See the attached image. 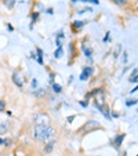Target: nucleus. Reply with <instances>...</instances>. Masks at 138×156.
Returning a JSON list of instances; mask_svg holds the SVG:
<instances>
[{
    "instance_id": "nucleus-11",
    "label": "nucleus",
    "mask_w": 138,
    "mask_h": 156,
    "mask_svg": "<svg viewBox=\"0 0 138 156\" xmlns=\"http://www.w3.org/2000/svg\"><path fill=\"white\" fill-rule=\"evenodd\" d=\"M75 27H76V28H82L83 27V22H82V21H76V22H75Z\"/></svg>"
},
{
    "instance_id": "nucleus-10",
    "label": "nucleus",
    "mask_w": 138,
    "mask_h": 156,
    "mask_svg": "<svg viewBox=\"0 0 138 156\" xmlns=\"http://www.w3.org/2000/svg\"><path fill=\"white\" fill-rule=\"evenodd\" d=\"M4 108H6V104H4V101L0 100V112H2V111H4Z\"/></svg>"
},
{
    "instance_id": "nucleus-12",
    "label": "nucleus",
    "mask_w": 138,
    "mask_h": 156,
    "mask_svg": "<svg viewBox=\"0 0 138 156\" xmlns=\"http://www.w3.org/2000/svg\"><path fill=\"white\" fill-rule=\"evenodd\" d=\"M135 104H137V101H135V100H133V101H129V102H127V105H129V106H131V105H135Z\"/></svg>"
},
{
    "instance_id": "nucleus-5",
    "label": "nucleus",
    "mask_w": 138,
    "mask_h": 156,
    "mask_svg": "<svg viewBox=\"0 0 138 156\" xmlns=\"http://www.w3.org/2000/svg\"><path fill=\"white\" fill-rule=\"evenodd\" d=\"M54 145H55V141H50L47 144V147L44 148V152H47V153H50L51 151H53V148H54Z\"/></svg>"
},
{
    "instance_id": "nucleus-9",
    "label": "nucleus",
    "mask_w": 138,
    "mask_h": 156,
    "mask_svg": "<svg viewBox=\"0 0 138 156\" xmlns=\"http://www.w3.org/2000/svg\"><path fill=\"white\" fill-rule=\"evenodd\" d=\"M54 55H55V58H59V57L62 55V48H61V47H58V50L55 51V54H54Z\"/></svg>"
},
{
    "instance_id": "nucleus-17",
    "label": "nucleus",
    "mask_w": 138,
    "mask_h": 156,
    "mask_svg": "<svg viewBox=\"0 0 138 156\" xmlns=\"http://www.w3.org/2000/svg\"><path fill=\"white\" fill-rule=\"evenodd\" d=\"M72 2H77V0H72Z\"/></svg>"
},
{
    "instance_id": "nucleus-8",
    "label": "nucleus",
    "mask_w": 138,
    "mask_h": 156,
    "mask_svg": "<svg viewBox=\"0 0 138 156\" xmlns=\"http://www.w3.org/2000/svg\"><path fill=\"white\" fill-rule=\"evenodd\" d=\"M116 4H119V6H126L127 4V0H113Z\"/></svg>"
},
{
    "instance_id": "nucleus-1",
    "label": "nucleus",
    "mask_w": 138,
    "mask_h": 156,
    "mask_svg": "<svg viewBox=\"0 0 138 156\" xmlns=\"http://www.w3.org/2000/svg\"><path fill=\"white\" fill-rule=\"evenodd\" d=\"M54 136H55V129L51 127L50 124L48 126H36L33 129V138L40 142H44V144L51 141Z\"/></svg>"
},
{
    "instance_id": "nucleus-7",
    "label": "nucleus",
    "mask_w": 138,
    "mask_h": 156,
    "mask_svg": "<svg viewBox=\"0 0 138 156\" xmlns=\"http://www.w3.org/2000/svg\"><path fill=\"white\" fill-rule=\"evenodd\" d=\"M53 90H54V93H61V86L54 83V84H53Z\"/></svg>"
},
{
    "instance_id": "nucleus-15",
    "label": "nucleus",
    "mask_w": 138,
    "mask_h": 156,
    "mask_svg": "<svg viewBox=\"0 0 138 156\" xmlns=\"http://www.w3.org/2000/svg\"><path fill=\"white\" fill-rule=\"evenodd\" d=\"M86 55H87V57H90V54H91V50H87V48H86Z\"/></svg>"
},
{
    "instance_id": "nucleus-4",
    "label": "nucleus",
    "mask_w": 138,
    "mask_h": 156,
    "mask_svg": "<svg viewBox=\"0 0 138 156\" xmlns=\"http://www.w3.org/2000/svg\"><path fill=\"white\" fill-rule=\"evenodd\" d=\"M91 68H84V71H83V73L80 75V80H87L88 77H90V75H91Z\"/></svg>"
},
{
    "instance_id": "nucleus-2",
    "label": "nucleus",
    "mask_w": 138,
    "mask_h": 156,
    "mask_svg": "<svg viewBox=\"0 0 138 156\" xmlns=\"http://www.w3.org/2000/svg\"><path fill=\"white\" fill-rule=\"evenodd\" d=\"M50 122H51V119L47 113H35L33 115V123L36 126H48Z\"/></svg>"
},
{
    "instance_id": "nucleus-14",
    "label": "nucleus",
    "mask_w": 138,
    "mask_h": 156,
    "mask_svg": "<svg viewBox=\"0 0 138 156\" xmlns=\"http://www.w3.org/2000/svg\"><path fill=\"white\" fill-rule=\"evenodd\" d=\"M37 17H39V14H37V12H36L35 15H32V20H33V21H36V20H37Z\"/></svg>"
},
{
    "instance_id": "nucleus-16",
    "label": "nucleus",
    "mask_w": 138,
    "mask_h": 156,
    "mask_svg": "<svg viewBox=\"0 0 138 156\" xmlns=\"http://www.w3.org/2000/svg\"><path fill=\"white\" fill-rule=\"evenodd\" d=\"M0 145H4V140L3 138H0Z\"/></svg>"
},
{
    "instance_id": "nucleus-13",
    "label": "nucleus",
    "mask_w": 138,
    "mask_h": 156,
    "mask_svg": "<svg viewBox=\"0 0 138 156\" xmlns=\"http://www.w3.org/2000/svg\"><path fill=\"white\" fill-rule=\"evenodd\" d=\"M36 86H37V82H36V80L33 79V80H32V87H33V88H36Z\"/></svg>"
},
{
    "instance_id": "nucleus-6",
    "label": "nucleus",
    "mask_w": 138,
    "mask_h": 156,
    "mask_svg": "<svg viewBox=\"0 0 138 156\" xmlns=\"http://www.w3.org/2000/svg\"><path fill=\"white\" fill-rule=\"evenodd\" d=\"M123 138H124V134H122V136H118L116 137V140H115V142H116V145H120L122 144V141H123Z\"/></svg>"
},
{
    "instance_id": "nucleus-3",
    "label": "nucleus",
    "mask_w": 138,
    "mask_h": 156,
    "mask_svg": "<svg viewBox=\"0 0 138 156\" xmlns=\"http://www.w3.org/2000/svg\"><path fill=\"white\" fill-rule=\"evenodd\" d=\"M12 82H14L15 84L18 86V87H22V86H24V82L19 79V75H18V72H14V73H12Z\"/></svg>"
}]
</instances>
